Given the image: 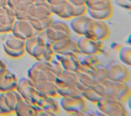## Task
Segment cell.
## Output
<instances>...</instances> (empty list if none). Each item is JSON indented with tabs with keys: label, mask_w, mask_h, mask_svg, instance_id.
Wrapping results in <instances>:
<instances>
[{
	"label": "cell",
	"mask_w": 131,
	"mask_h": 116,
	"mask_svg": "<svg viewBox=\"0 0 131 116\" xmlns=\"http://www.w3.org/2000/svg\"><path fill=\"white\" fill-rule=\"evenodd\" d=\"M101 63L102 62L97 56H84L80 59V72L92 74L95 68Z\"/></svg>",
	"instance_id": "obj_22"
},
{
	"label": "cell",
	"mask_w": 131,
	"mask_h": 116,
	"mask_svg": "<svg viewBox=\"0 0 131 116\" xmlns=\"http://www.w3.org/2000/svg\"><path fill=\"white\" fill-rule=\"evenodd\" d=\"M52 14L57 15L58 16L63 19H72L75 17L86 15V6H76L69 0H65L63 3L51 6Z\"/></svg>",
	"instance_id": "obj_9"
},
{
	"label": "cell",
	"mask_w": 131,
	"mask_h": 116,
	"mask_svg": "<svg viewBox=\"0 0 131 116\" xmlns=\"http://www.w3.org/2000/svg\"><path fill=\"white\" fill-rule=\"evenodd\" d=\"M57 80L64 83L71 84V85H78L79 84L77 73L74 72H70V71H66V70H64L63 73L59 77L57 78Z\"/></svg>",
	"instance_id": "obj_33"
},
{
	"label": "cell",
	"mask_w": 131,
	"mask_h": 116,
	"mask_svg": "<svg viewBox=\"0 0 131 116\" xmlns=\"http://www.w3.org/2000/svg\"><path fill=\"white\" fill-rule=\"evenodd\" d=\"M35 111V107H34L30 103H28L23 99L20 101L16 108H15L14 113L16 116H34Z\"/></svg>",
	"instance_id": "obj_26"
},
{
	"label": "cell",
	"mask_w": 131,
	"mask_h": 116,
	"mask_svg": "<svg viewBox=\"0 0 131 116\" xmlns=\"http://www.w3.org/2000/svg\"><path fill=\"white\" fill-rule=\"evenodd\" d=\"M91 75L93 76V80H94V81L97 85L98 84L104 82V81H105V80H107L108 76H107V71H106L105 65H104L103 63H101L100 65H99Z\"/></svg>",
	"instance_id": "obj_30"
},
{
	"label": "cell",
	"mask_w": 131,
	"mask_h": 116,
	"mask_svg": "<svg viewBox=\"0 0 131 116\" xmlns=\"http://www.w3.org/2000/svg\"><path fill=\"white\" fill-rule=\"evenodd\" d=\"M8 5V0H0V8Z\"/></svg>",
	"instance_id": "obj_42"
},
{
	"label": "cell",
	"mask_w": 131,
	"mask_h": 116,
	"mask_svg": "<svg viewBox=\"0 0 131 116\" xmlns=\"http://www.w3.org/2000/svg\"><path fill=\"white\" fill-rule=\"evenodd\" d=\"M10 33L17 38H21L23 40H27V39L32 38L39 33H38L34 28L30 21L24 19H16Z\"/></svg>",
	"instance_id": "obj_15"
},
{
	"label": "cell",
	"mask_w": 131,
	"mask_h": 116,
	"mask_svg": "<svg viewBox=\"0 0 131 116\" xmlns=\"http://www.w3.org/2000/svg\"><path fill=\"white\" fill-rule=\"evenodd\" d=\"M55 58L61 63L62 67L64 70L70 71V72H74L78 73L81 71L80 67V59L78 56L75 55H58L56 54Z\"/></svg>",
	"instance_id": "obj_19"
},
{
	"label": "cell",
	"mask_w": 131,
	"mask_h": 116,
	"mask_svg": "<svg viewBox=\"0 0 131 116\" xmlns=\"http://www.w3.org/2000/svg\"><path fill=\"white\" fill-rule=\"evenodd\" d=\"M35 87L39 94L43 97H58V91L55 81H44V82L35 84Z\"/></svg>",
	"instance_id": "obj_24"
},
{
	"label": "cell",
	"mask_w": 131,
	"mask_h": 116,
	"mask_svg": "<svg viewBox=\"0 0 131 116\" xmlns=\"http://www.w3.org/2000/svg\"><path fill=\"white\" fill-rule=\"evenodd\" d=\"M101 97H108L125 102L130 97L131 88L128 83L107 80L93 87Z\"/></svg>",
	"instance_id": "obj_2"
},
{
	"label": "cell",
	"mask_w": 131,
	"mask_h": 116,
	"mask_svg": "<svg viewBox=\"0 0 131 116\" xmlns=\"http://www.w3.org/2000/svg\"><path fill=\"white\" fill-rule=\"evenodd\" d=\"M55 83H56L58 97H82L77 85H71V84L64 83L57 80V79L55 80Z\"/></svg>",
	"instance_id": "obj_20"
},
{
	"label": "cell",
	"mask_w": 131,
	"mask_h": 116,
	"mask_svg": "<svg viewBox=\"0 0 131 116\" xmlns=\"http://www.w3.org/2000/svg\"><path fill=\"white\" fill-rule=\"evenodd\" d=\"M36 3H47V0H36Z\"/></svg>",
	"instance_id": "obj_43"
},
{
	"label": "cell",
	"mask_w": 131,
	"mask_h": 116,
	"mask_svg": "<svg viewBox=\"0 0 131 116\" xmlns=\"http://www.w3.org/2000/svg\"><path fill=\"white\" fill-rule=\"evenodd\" d=\"M51 48L55 54H58V55H80L76 40L71 38H64L51 44Z\"/></svg>",
	"instance_id": "obj_16"
},
{
	"label": "cell",
	"mask_w": 131,
	"mask_h": 116,
	"mask_svg": "<svg viewBox=\"0 0 131 116\" xmlns=\"http://www.w3.org/2000/svg\"><path fill=\"white\" fill-rule=\"evenodd\" d=\"M97 112V113L99 114V116H108V115H105V114H104V113H100V112H99V111H96Z\"/></svg>",
	"instance_id": "obj_44"
},
{
	"label": "cell",
	"mask_w": 131,
	"mask_h": 116,
	"mask_svg": "<svg viewBox=\"0 0 131 116\" xmlns=\"http://www.w3.org/2000/svg\"><path fill=\"white\" fill-rule=\"evenodd\" d=\"M111 35L110 27L105 21H99L91 18L86 26L85 37L98 41H105Z\"/></svg>",
	"instance_id": "obj_8"
},
{
	"label": "cell",
	"mask_w": 131,
	"mask_h": 116,
	"mask_svg": "<svg viewBox=\"0 0 131 116\" xmlns=\"http://www.w3.org/2000/svg\"><path fill=\"white\" fill-rule=\"evenodd\" d=\"M90 19L91 17L88 15L75 17V18H72L70 20L69 26H70L71 31H74L76 34L80 36H84L86 26H88Z\"/></svg>",
	"instance_id": "obj_21"
},
{
	"label": "cell",
	"mask_w": 131,
	"mask_h": 116,
	"mask_svg": "<svg viewBox=\"0 0 131 116\" xmlns=\"http://www.w3.org/2000/svg\"><path fill=\"white\" fill-rule=\"evenodd\" d=\"M19 78L13 72L5 69L0 73V92L15 91L16 89Z\"/></svg>",
	"instance_id": "obj_18"
},
{
	"label": "cell",
	"mask_w": 131,
	"mask_h": 116,
	"mask_svg": "<svg viewBox=\"0 0 131 116\" xmlns=\"http://www.w3.org/2000/svg\"><path fill=\"white\" fill-rule=\"evenodd\" d=\"M16 91L21 95L23 99L34 107H37L39 101L43 96L39 94L35 87V84L33 83L28 77H23L18 80Z\"/></svg>",
	"instance_id": "obj_5"
},
{
	"label": "cell",
	"mask_w": 131,
	"mask_h": 116,
	"mask_svg": "<svg viewBox=\"0 0 131 116\" xmlns=\"http://www.w3.org/2000/svg\"><path fill=\"white\" fill-rule=\"evenodd\" d=\"M115 1L118 5L127 9H130V0H115Z\"/></svg>",
	"instance_id": "obj_38"
},
{
	"label": "cell",
	"mask_w": 131,
	"mask_h": 116,
	"mask_svg": "<svg viewBox=\"0 0 131 116\" xmlns=\"http://www.w3.org/2000/svg\"><path fill=\"white\" fill-rule=\"evenodd\" d=\"M36 108L49 111V112L54 113L56 114H58L61 112L60 104L56 100V98L49 97H42L41 99L39 101Z\"/></svg>",
	"instance_id": "obj_23"
},
{
	"label": "cell",
	"mask_w": 131,
	"mask_h": 116,
	"mask_svg": "<svg viewBox=\"0 0 131 116\" xmlns=\"http://www.w3.org/2000/svg\"><path fill=\"white\" fill-rule=\"evenodd\" d=\"M108 80L117 82L128 83L130 80V70L121 61H112L105 65Z\"/></svg>",
	"instance_id": "obj_10"
},
{
	"label": "cell",
	"mask_w": 131,
	"mask_h": 116,
	"mask_svg": "<svg viewBox=\"0 0 131 116\" xmlns=\"http://www.w3.org/2000/svg\"><path fill=\"white\" fill-rule=\"evenodd\" d=\"M79 83L83 85L89 86V87H94L97 85V84L93 80V76L89 73H86L83 72H79L77 73Z\"/></svg>",
	"instance_id": "obj_34"
},
{
	"label": "cell",
	"mask_w": 131,
	"mask_h": 116,
	"mask_svg": "<svg viewBox=\"0 0 131 116\" xmlns=\"http://www.w3.org/2000/svg\"><path fill=\"white\" fill-rule=\"evenodd\" d=\"M118 57L119 61L124 65L131 66V47L129 46H122L118 51Z\"/></svg>",
	"instance_id": "obj_32"
},
{
	"label": "cell",
	"mask_w": 131,
	"mask_h": 116,
	"mask_svg": "<svg viewBox=\"0 0 131 116\" xmlns=\"http://www.w3.org/2000/svg\"><path fill=\"white\" fill-rule=\"evenodd\" d=\"M49 64H50L51 71H52L54 74L56 75L57 78L59 77L64 71V69L63 68V67L61 65V63L59 62L55 57H54L51 61H49Z\"/></svg>",
	"instance_id": "obj_35"
},
{
	"label": "cell",
	"mask_w": 131,
	"mask_h": 116,
	"mask_svg": "<svg viewBox=\"0 0 131 116\" xmlns=\"http://www.w3.org/2000/svg\"><path fill=\"white\" fill-rule=\"evenodd\" d=\"M61 109H63L69 114L83 112L88 109V101L82 97H61L59 102Z\"/></svg>",
	"instance_id": "obj_14"
},
{
	"label": "cell",
	"mask_w": 131,
	"mask_h": 116,
	"mask_svg": "<svg viewBox=\"0 0 131 116\" xmlns=\"http://www.w3.org/2000/svg\"><path fill=\"white\" fill-rule=\"evenodd\" d=\"M113 7L108 8L106 9H100V10H92L86 9V15L89 16L91 18L99 21H106L110 19L113 15Z\"/></svg>",
	"instance_id": "obj_27"
},
{
	"label": "cell",
	"mask_w": 131,
	"mask_h": 116,
	"mask_svg": "<svg viewBox=\"0 0 131 116\" xmlns=\"http://www.w3.org/2000/svg\"><path fill=\"white\" fill-rule=\"evenodd\" d=\"M25 50L37 61H50L56 55L51 48V44L41 33L25 40Z\"/></svg>",
	"instance_id": "obj_1"
},
{
	"label": "cell",
	"mask_w": 131,
	"mask_h": 116,
	"mask_svg": "<svg viewBox=\"0 0 131 116\" xmlns=\"http://www.w3.org/2000/svg\"><path fill=\"white\" fill-rule=\"evenodd\" d=\"M77 86L81 91L82 97L85 98L88 102H91L96 104L101 98V97L98 94V92L95 91V89L93 87H89V86L83 85L80 83L78 84Z\"/></svg>",
	"instance_id": "obj_25"
},
{
	"label": "cell",
	"mask_w": 131,
	"mask_h": 116,
	"mask_svg": "<svg viewBox=\"0 0 131 116\" xmlns=\"http://www.w3.org/2000/svg\"><path fill=\"white\" fill-rule=\"evenodd\" d=\"M23 97L17 91H10L0 92V115H9L14 113L15 108Z\"/></svg>",
	"instance_id": "obj_12"
},
{
	"label": "cell",
	"mask_w": 131,
	"mask_h": 116,
	"mask_svg": "<svg viewBox=\"0 0 131 116\" xmlns=\"http://www.w3.org/2000/svg\"><path fill=\"white\" fill-rule=\"evenodd\" d=\"M97 111L108 116H128L123 102L108 97H101L96 103Z\"/></svg>",
	"instance_id": "obj_6"
},
{
	"label": "cell",
	"mask_w": 131,
	"mask_h": 116,
	"mask_svg": "<svg viewBox=\"0 0 131 116\" xmlns=\"http://www.w3.org/2000/svg\"><path fill=\"white\" fill-rule=\"evenodd\" d=\"M7 68H7L6 63L4 62L3 60H1V59H0V73L3 72V71L5 70V69H7Z\"/></svg>",
	"instance_id": "obj_41"
},
{
	"label": "cell",
	"mask_w": 131,
	"mask_h": 116,
	"mask_svg": "<svg viewBox=\"0 0 131 116\" xmlns=\"http://www.w3.org/2000/svg\"><path fill=\"white\" fill-rule=\"evenodd\" d=\"M64 1H65V0H47V3L50 4L51 6H54V5H57V4L63 3Z\"/></svg>",
	"instance_id": "obj_40"
},
{
	"label": "cell",
	"mask_w": 131,
	"mask_h": 116,
	"mask_svg": "<svg viewBox=\"0 0 131 116\" xmlns=\"http://www.w3.org/2000/svg\"><path fill=\"white\" fill-rule=\"evenodd\" d=\"M16 19L37 21L48 16H52L51 5L48 3H35L27 6L21 10L15 11Z\"/></svg>",
	"instance_id": "obj_3"
},
{
	"label": "cell",
	"mask_w": 131,
	"mask_h": 116,
	"mask_svg": "<svg viewBox=\"0 0 131 116\" xmlns=\"http://www.w3.org/2000/svg\"><path fill=\"white\" fill-rule=\"evenodd\" d=\"M34 84L44 81H55L56 75L51 71L49 61H36L28 70L27 76Z\"/></svg>",
	"instance_id": "obj_4"
},
{
	"label": "cell",
	"mask_w": 131,
	"mask_h": 116,
	"mask_svg": "<svg viewBox=\"0 0 131 116\" xmlns=\"http://www.w3.org/2000/svg\"><path fill=\"white\" fill-rule=\"evenodd\" d=\"M16 20L15 12L9 6L0 8V33H11Z\"/></svg>",
	"instance_id": "obj_17"
},
{
	"label": "cell",
	"mask_w": 131,
	"mask_h": 116,
	"mask_svg": "<svg viewBox=\"0 0 131 116\" xmlns=\"http://www.w3.org/2000/svg\"><path fill=\"white\" fill-rule=\"evenodd\" d=\"M34 116H58V114H56V113H51V112H49V111L36 108Z\"/></svg>",
	"instance_id": "obj_37"
},
{
	"label": "cell",
	"mask_w": 131,
	"mask_h": 116,
	"mask_svg": "<svg viewBox=\"0 0 131 116\" xmlns=\"http://www.w3.org/2000/svg\"><path fill=\"white\" fill-rule=\"evenodd\" d=\"M36 3V0H8V5L14 12Z\"/></svg>",
	"instance_id": "obj_31"
},
{
	"label": "cell",
	"mask_w": 131,
	"mask_h": 116,
	"mask_svg": "<svg viewBox=\"0 0 131 116\" xmlns=\"http://www.w3.org/2000/svg\"><path fill=\"white\" fill-rule=\"evenodd\" d=\"M49 43L53 44L55 42L60 41L62 39L70 38L71 29L66 22L58 20H54L52 24L41 33Z\"/></svg>",
	"instance_id": "obj_7"
},
{
	"label": "cell",
	"mask_w": 131,
	"mask_h": 116,
	"mask_svg": "<svg viewBox=\"0 0 131 116\" xmlns=\"http://www.w3.org/2000/svg\"><path fill=\"white\" fill-rule=\"evenodd\" d=\"M3 48L6 55L14 59L21 58L26 54L25 40L17 38L12 33L6 38Z\"/></svg>",
	"instance_id": "obj_11"
},
{
	"label": "cell",
	"mask_w": 131,
	"mask_h": 116,
	"mask_svg": "<svg viewBox=\"0 0 131 116\" xmlns=\"http://www.w3.org/2000/svg\"><path fill=\"white\" fill-rule=\"evenodd\" d=\"M69 1L76 6L86 5V0H69Z\"/></svg>",
	"instance_id": "obj_39"
},
{
	"label": "cell",
	"mask_w": 131,
	"mask_h": 116,
	"mask_svg": "<svg viewBox=\"0 0 131 116\" xmlns=\"http://www.w3.org/2000/svg\"><path fill=\"white\" fill-rule=\"evenodd\" d=\"M34 28L38 32V33H43L46 31L49 27H50L52 22L54 21L53 16H48L43 19H39L37 21H30Z\"/></svg>",
	"instance_id": "obj_29"
},
{
	"label": "cell",
	"mask_w": 131,
	"mask_h": 116,
	"mask_svg": "<svg viewBox=\"0 0 131 116\" xmlns=\"http://www.w3.org/2000/svg\"><path fill=\"white\" fill-rule=\"evenodd\" d=\"M70 116H99L96 111H92V110H86L83 111V112H77L75 113H72V114H70Z\"/></svg>",
	"instance_id": "obj_36"
},
{
	"label": "cell",
	"mask_w": 131,
	"mask_h": 116,
	"mask_svg": "<svg viewBox=\"0 0 131 116\" xmlns=\"http://www.w3.org/2000/svg\"><path fill=\"white\" fill-rule=\"evenodd\" d=\"M80 54L83 56H98L104 50L105 45L102 41L94 40L81 36L76 40Z\"/></svg>",
	"instance_id": "obj_13"
},
{
	"label": "cell",
	"mask_w": 131,
	"mask_h": 116,
	"mask_svg": "<svg viewBox=\"0 0 131 116\" xmlns=\"http://www.w3.org/2000/svg\"><path fill=\"white\" fill-rule=\"evenodd\" d=\"M86 6L88 9L100 10L113 7L112 0H86Z\"/></svg>",
	"instance_id": "obj_28"
}]
</instances>
